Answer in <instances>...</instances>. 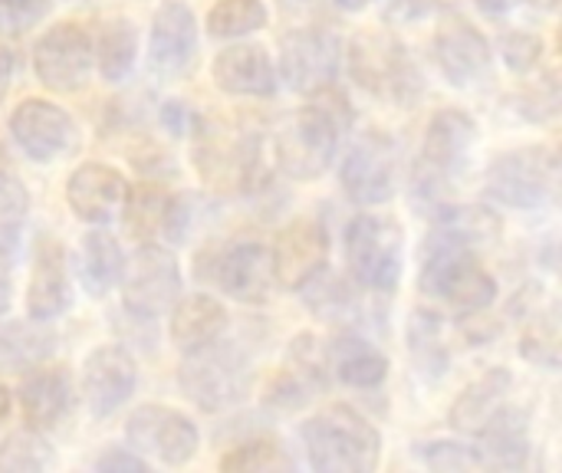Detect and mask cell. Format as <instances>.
Wrapping results in <instances>:
<instances>
[{"label":"cell","instance_id":"1","mask_svg":"<svg viewBox=\"0 0 562 473\" xmlns=\"http://www.w3.org/2000/svg\"><path fill=\"white\" fill-rule=\"evenodd\" d=\"M356 112L349 99L329 82L316 92H310V102L296 112H290L273 128V158L277 168L293 181H313L326 174L333 165L342 132L352 125Z\"/></svg>","mask_w":562,"mask_h":473},{"label":"cell","instance_id":"2","mask_svg":"<svg viewBox=\"0 0 562 473\" xmlns=\"http://www.w3.org/2000/svg\"><path fill=\"white\" fill-rule=\"evenodd\" d=\"M349 76L372 99L412 109L425 95V76L412 49L392 30H362L349 43Z\"/></svg>","mask_w":562,"mask_h":473},{"label":"cell","instance_id":"3","mask_svg":"<svg viewBox=\"0 0 562 473\" xmlns=\"http://www.w3.org/2000/svg\"><path fill=\"white\" fill-rule=\"evenodd\" d=\"M310 468L319 473H369L382 461V435L349 405H333L303 425Z\"/></svg>","mask_w":562,"mask_h":473},{"label":"cell","instance_id":"4","mask_svg":"<svg viewBox=\"0 0 562 473\" xmlns=\"http://www.w3.org/2000/svg\"><path fill=\"white\" fill-rule=\"evenodd\" d=\"M418 286L461 316H484L497 300V280L471 247L425 240Z\"/></svg>","mask_w":562,"mask_h":473},{"label":"cell","instance_id":"5","mask_svg":"<svg viewBox=\"0 0 562 473\" xmlns=\"http://www.w3.org/2000/svg\"><path fill=\"white\" fill-rule=\"evenodd\" d=\"M194 165L201 178L217 191H247L260 171L257 132L231 119H198L191 128Z\"/></svg>","mask_w":562,"mask_h":473},{"label":"cell","instance_id":"6","mask_svg":"<svg viewBox=\"0 0 562 473\" xmlns=\"http://www.w3.org/2000/svg\"><path fill=\"white\" fill-rule=\"evenodd\" d=\"M474 145H477V122L464 109L435 112L422 142V161L415 168V194L428 198V204L438 207L441 191L468 171Z\"/></svg>","mask_w":562,"mask_h":473},{"label":"cell","instance_id":"7","mask_svg":"<svg viewBox=\"0 0 562 473\" xmlns=\"http://www.w3.org/2000/svg\"><path fill=\"white\" fill-rule=\"evenodd\" d=\"M346 263L359 286L392 293L405 267V230L385 214H356L346 227Z\"/></svg>","mask_w":562,"mask_h":473},{"label":"cell","instance_id":"8","mask_svg":"<svg viewBox=\"0 0 562 473\" xmlns=\"http://www.w3.org/2000/svg\"><path fill=\"white\" fill-rule=\"evenodd\" d=\"M178 385L201 412H227L250 388L247 356L234 342H211L198 352H188L178 372Z\"/></svg>","mask_w":562,"mask_h":473},{"label":"cell","instance_id":"9","mask_svg":"<svg viewBox=\"0 0 562 473\" xmlns=\"http://www.w3.org/2000/svg\"><path fill=\"white\" fill-rule=\"evenodd\" d=\"M560 184V158L553 148L530 145V148H514L507 155H497L484 174V191L517 211H533L553 201Z\"/></svg>","mask_w":562,"mask_h":473},{"label":"cell","instance_id":"10","mask_svg":"<svg viewBox=\"0 0 562 473\" xmlns=\"http://www.w3.org/2000/svg\"><path fill=\"white\" fill-rule=\"evenodd\" d=\"M339 181L342 191L362 207L389 204L402 188V148L395 138L379 132L356 138L342 158Z\"/></svg>","mask_w":562,"mask_h":473},{"label":"cell","instance_id":"11","mask_svg":"<svg viewBox=\"0 0 562 473\" xmlns=\"http://www.w3.org/2000/svg\"><path fill=\"white\" fill-rule=\"evenodd\" d=\"M122 303L125 313L135 319H158L165 316L175 300L181 296V270L168 247L142 244L122 270Z\"/></svg>","mask_w":562,"mask_h":473},{"label":"cell","instance_id":"12","mask_svg":"<svg viewBox=\"0 0 562 473\" xmlns=\"http://www.w3.org/2000/svg\"><path fill=\"white\" fill-rule=\"evenodd\" d=\"M125 438L135 454L151 458L165 468H184L201 448L198 425L184 412L165 405H142L138 412H132V418L125 421Z\"/></svg>","mask_w":562,"mask_h":473},{"label":"cell","instance_id":"13","mask_svg":"<svg viewBox=\"0 0 562 473\" xmlns=\"http://www.w3.org/2000/svg\"><path fill=\"white\" fill-rule=\"evenodd\" d=\"M92 66V36L72 20L49 26L33 46V72L49 92H79L89 82Z\"/></svg>","mask_w":562,"mask_h":473},{"label":"cell","instance_id":"14","mask_svg":"<svg viewBox=\"0 0 562 473\" xmlns=\"http://www.w3.org/2000/svg\"><path fill=\"white\" fill-rule=\"evenodd\" d=\"M342 43L326 26H296L280 40V79L293 92H316L339 72Z\"/></svg>","mask_w":562,"mask_h":473},{"label":"cell","instance_id":"15","mask_svg":"<svg viewBox=\"0 0 562 473\" xmlns=\"http://www.w3.org/2000/svg\"><path fill=\"white\" fill-rule=\"evenodd\" d=\"M10 135L16 148L40 165L59 161L79 142L72 115L49 99H23L10 115Z\"/></svg>","mask_w":562,"mask_h":473},{"label":"cell","instance_id":"16","mask_svg":"<svg viewBox=\"0 0 562 473\" xmlns=\"http://www.w3.org/2000/svg\"><path fill=\"white\" fill-rule=\"evenodd\" d=\"M431 53H435L441 76L458 89H474L491 79V66H494L491 43L471 20H464L458 13H451L438 23Z\"/></svg>","mask_w":562,"mask_h":473},{"label":"cell","instance_id":"17","mask_svg":"<svg viewBox=\"0 0 562 473\" xmlns=\"http://www.w3.org/2000/svg\"><path fill=\"white\" fill-rule=\"evenodd\" d=\"M122 217H125V230L138 244H155V240L181 244L188 237L191 211L181 194L155 181H142V184H128Z\"/></svg>","mask_w":562,"mask_h":473},{"label":"cell","instance_id":"18","mask_svg":"<svg viewBox=\"0 0 562 473\" xmlns=\"http://www.w3.org/2000/svg\"><path fill=\"white\" fill-rule=\"evenodd\" d=\"M273 280L283 290H303L329 263V230L313 217L290 221L270 244Z\"/></svg>","mask_w":562,"mask_h":473},{"label":"cell","instance_id":"19","mask_svg":"<svg viewBox=\"0 0 562 473\" xmlns=\"http://www.w3.org/2000/svg\"><path fill=\"white\" fill-rule=\"evenodd\" d=\"M323 388H329V362L326 349L316 336L303 333L290 342V352L283 359V369L267 385V405L273 412H300L306 408Z\"/></svg>","mask_w":562,"mask_h":473},{"label":"cell","instance_id":"20","mask_svg":"<svg viewBox=\"0 0 562 473\" xmlns=\"http://www.w3.org/2000/svg\"><path fill=\"white\" fill-rule=\"evenodd\" d=\"M211 280L214 286L237 300V303H250L260 306L270 300L277 280H273V263H270V247L260 240H234L224 244L214 254L211 263Z\"/></svg>","mask_w":562,"mask_h":473},{"label":"cell","instance_id":"21","mask_svg":"<svg viewBox=\"0 0 562 473\" xmlns=\"http://www.w3.org/2000/svg\"><path fill=\"white\" fill-rule=\"evenodd\" d=\"M138 385V365L128 349L109 342L86 356L82 362V398L95 421L112 418L119 408L128 405Z\"/></svg>","mask_w":562,"mask_h":473},{"label":"cell","instance_id":"22","mask_svg":"<svg viewBox=\"0 0 562 473\" xmlns=\"http://www.w3.org/2000/svg\"><path fill=\"white\" fill-rule=\"evenodd\" d=\"M198 53V20L188 3L165 0L155 10L148 33V66L161 79H178L188 72Z\"/></svg>","mask_w":562,"mask_h":473},{"label":"cell","instance_id":"23","mask_svg":"<svg viewBox=\"0 0 562 473\" xmlns=\"http://www.w3.org/2000/svg\"><path fill=\"white\" fill-rule=\"evenodd\" d=\"M128 194V181L122 171L102 161H86L79 165L69 181H66V204L82 224H109L122 214Z\"/></svg>","mask_w":562,"mask_h":473},{"label":"cell","instance_id":"24","mask_svg":"<svg viewBox=\"0 0 562 473\" xmlns=\"http://www.w3.org/2000/svg\"><path fill=\"white\" fill-rule=\"evenodd\" d=\"M72 306V280L66 247L53 237H40L33 247V270L26 290V313L36 323H53Z\"/></svg>","mask_w":562,"mask_h":473},{"label":"cell","instance_id":"25","mask_svg":"<svg viewBox=\"0 0 562 473\" xmlns=\"http://www.w3.org/2000/svg\"><path fill=\"white\" fill-rule=\"evenodd\" d=\"M214 86L237 99H270L277 92V72L270 53L260 43H234L211 63Z\"/></svg>","mask_w":562,"mask_h":473},{"label":"cell","instance_id":"26","mask_svg":"<svg viewBox=\"0 0 562 473\" xmlns=\"http://www.w3.org/2000/svg\"><path fill=\"white\" fill-rule=\"evenodd\" d=\"M20 412L30 428L49 431L63 425L72 412L76 392H72V375L63 365H33L23 382H20Z\"/></svg>","mask_w":562,"mask_h":473},{"label":"cell","instance_id":"27","mask_svg":"<svg viewBox=\"0 0 562 473\" xmlns=\"http://www.w3.org/2000/svg\"><path fill=\"white\" fill-rule=\"evenodd\" d=\"M530 425L527 412L504 405L474 438H477V458L481 468H497V471H520L530 458Z\"/></svg>","mask_w":562,"mask_h":473},{"label":"cell","instance_id":"28","mask_svg":"<svg viewBox=\"0 0 562 473\" xmlns=\"http://www.w3.org/2000/svg\"><path fill=\"white\" fill-rule=\"evenodd\" d=\"M329 372L349 388H379L389 379V356L366 336L346 329L326 346Z\"/></svg>","mask_w":562,"mask_h":473},{"label":"cell","instance_id":"29","mask_svg":"<svg viewBox=\"0 0 562 473\" xmlns=\"http://www.w3.org/2000/svg\"><path fill=\"white\" fill-rule=\"evenodd\" d=\"M224 329H227V309L221 306V300H214L207 293H191L184 300H175L168 333H171V342L184 356L217 342L224 336Z\"/></svg>","mask_w":562,"mask_h":473},{"label":"cell","instance_id":"30","mask_svg":"<svg viewBox=\"0 0 562 473\" xmlns=\"http://www.w3.org/2000/svg\"><path fill=\"white\" fill-rule=\"evenodd\" d=\"M510 388H514V375L507 369H491L484 372L481 379H474L461 395L458 402L451 405V428L461 431V435H477L510 398Z\"/></svg>","mask_w":562,"mask_h":473},{"label":"cell","instance_id":"31","mask_svg":"<svg viewBox=\"0 0 562 473\" xmlns=\"http://www.w3.org/2000/svg\"><path fill=\"white\" fill-rule=\"evenodd\" d=\"M501 227L504 224H501V217L491 207H477V204H438L428 240L477 250L484 244H494L501 237Z\"/></svg>","mask_w":562,"mask_h":473},{"label":"cell","instance_id":"32","mask_svg":"<svg viewBox=\"0 0 562 473\" xmlns=\"http://www.w3.org/2000/svg\"><path fill=\"white\" fill-rule=\"evenodd\" d=\"M125 270V254L122 244L105 234V230H92L82 237L79 247V280L92 296H105L109 290L119 286Z\"/></svg>","mask_w":562,"mask_h":473},{"label":"cell","instance_id":"33","mask_svg":"<svg viewBox=\"0 0 562 473\" xmlns=\"http://www.w3.org/2000/svg\"><path fill=\"white\" fill-rule=\"evenodd\" d=\"M56 349V336L43 323H0V372L23 375L46 362Z\"/></svg>","mask_w":562,"mask_h":473},{"label":"cell","instance_id":"34","mask_svg":"<svg viewBox=\"0 0 562 473\" xmlns=\"http://www.w3.org/2000/svg\"><path fill=\"white\" fill-rule=\"evenodd\" d=\"M138 56V26L128 16H112L92 40V59L105 82H122Z\"/></svg>","mask_w":562,"mask_h":473},{"label":"cell","instance_id":"35","mask_svg":"<svg viewBox=\"0 0 562 473\" xmlns=\"http://www.w3.org/2000/svg\"><path fill=\"white\" fill-rule=\"evenodd\" d=\"M267 26L263 0H217L207 10V33L214 40H240Z\"/></svg>","mask_w":562,"mask_h":473},{"label":"cell","instance_id":"36","mask_svg":"<svg viewBox=\"0 0 562 473\" xmlns=\"http://www.w3.org/2000/svg\"><path fill=\"white\" fill-rule=\"evenodd\" d=\"M408 349L418 362V369L431 379L435 375H445L448 372V346H445V336H441V319L438 313H428V309H418L408 323Z\"/></svg>","mask_w":562,"mask_h":473},{"label":"cell","instance_id":"37","mask_svg":"<svg viewBox=\"0 0 562 473\" xmlns=\"http://www.w3.org/2000/svg\"><path fill=\"white\" fill-rule=\"evenodd\" d=\"M30 194L23 181L10 171H0V260H13L23 227H26Z\"/></svg>","mask_w":562,"mask_h":473},{"label":"cell","instance_id":"38","mask_svg":"<svg viewBox=\"0 0 562 473\" xmlns=\"http://www.w3.org/2000/svg\"><path fill=\"white\" fill-rule=\"evenodd\" d=\"M53 468V448L36 428L13 431L0 441V473H40Z\"/></svg>","mask_w":562,"mask_h":473},{"label":"cell","instance_id":"39","mask_svg":"<svg viewBox=\"0 0 562 473\" xmlns=\"http://www.w3.org/2000/svg\"><path fill=\"white\" fill-rule=\"evenodd\" d=\"M221 471H293V458L273 438H250L221 458Z\"/></svg>","mask_w":562,"mask_h":473},{"label":"cell","instance_id":"40","mask_svg":"<svg viewBox=\"0 0 562 473\" xmlns=\"http://www.w3.org/2000/svg\"><path fill=\"white\" fill-rule=\"evenodd\" d=\"M520 356L547 372L560 369V323L553 306L547 313H533V323L520 339Z\"/></svg>","mask_w":562,"mask_h":473},{"label":"cell","instance_id":"41","mask_svg":"<svg viewBox=\"0 0 562 473\" xmlns=\"http://www.w3.org/2000/svg\"><path fill=\"white\" fill-rule=\"evenodd\" d=\"M418 458L431 471L445 473L477 471L481 468L477 448L474 444H464V441H428V444H418Z\"/></svg>","mask_w":562,"mask_h":473},{"label":"cell","instance_id":"42","mask_svg":"<svg viewBox=\"0 0 562 473\" xmlns=\"http://www.w3.org/2000/svg\"><path fill=\"white\" fill-rule=\"evenodd\" d=\"M517 109L524 119L530 122H550L557 112H560V82H557V72H547L540 76L533 86H527L520 95H517Z\"/></svg>","mask_w":562,"mask_h":473},{"label":"cell","instance_id":"43","mask_svg":"<svg viewBox=\"0 0 562 473\" xmlns=\"http://www.w3.org/2000/svg\"><path fill=\"white\" fill-rule=\"evenodd\" d=\"M53 10V0H0V36H23L40 26Z\"/></svg>","mask_w":562,"mask_h":473},{"label":"cell","instance_id":"44","mask_svg":"<svg viewBox=\"0 0 562 473\" xmlns=\"http://www.w3.org/2000/svg\"><path fill=\"white\" fill-rule=\"evenodd\" d=\"M501 56L507 63V69L514 72H533L543 59V40L537 33H527V30H514V33H504L501 36Z\"/></svg>","mask_w":562,"mask_h":473},{"label":"cell","instance_id":"45","mask_svg":"<svg viewBox=\"0 0 562 473\" xmlns=\"http://www.w3.org/2000/svg\"><path fill=\"white\" fill-rule=\"evenodd\" d=\"M95 471L102 473H112V471H128V473H138V471H148V461L142 458V454H135L132 448H109L99 461H95Z\"/></svg>","mask_w":562,"mask_h":473},{"label":"cell","instance_id":"46","mask_svg":"<svg viewBox=\"0 0 562 473\" xmlns=\"http://www.w3.org/2000/svg\"><path fill=\"white\" fill-rule=\"evenodd\" d=\"M194 112L184 105V102H178V99H171V102H165L161 105V125H165V132H171V135H188L191 128H194Z\"/></svg>","mask_w":562,"mask_h":473},{"label":"cell","instance_id":"47","mask_svg":"<svg viewBox=\"0 0 562 473\" xmlns=\"http://www.w3.org/2000/svg\"><path fill=\"white\" fill-rule=\"evenodd\" d=\"M435 10V0H392L385 10L389 23H415L422 16H428Z\"/></svg>","mask_w":562,"mask_h":473},{"label":"cell","instance_id":"48","mask_svg":"<svg viewBox=\"0 0 562 473\" xmlns=\"http://www.w3.org/2000/svg\"><path fill=\"white\" fill-rule=\"evenodd\" d=\"M13 79H16V53L7 43H0V105H3Z\"/></svg>","mask_w":562,"mask_h":473},{"label":"cell","instance_id":"49","mask_svg":"<svg viewBox=\"0 0 562 473\" xmlns=\"http://www.w3.org/2000/svg\"><path fill=\"white\" fill-rule=\"evenodd\" d=\"M474 3H477V10L487 13V16H507V13L517 7V0H474Z\"/></svg>","mask_w":562,"mask_h":473},{"label":"cell","instance_id":"50","mask_svg":"<svg viewBox=\"0 0 562 473\" xmlns=\"http://www.w3.org/2000/svg\"><path fill=\"white\" fill-rule=\"evenodd\" d=\"M339 10H349V13H359V10H366V7H372L375 0H333Z\"/></svg>","mask_w":562,"mask_h":473},{"label":"cell","instance_id":"51","mask_svg":"<svg viewBox=\"0 0 562 473\" xmlns=\"http://www.w3.org/2000/svg\"><path fill=\"white\" fill-rule=\"evenodd\" d=\"M10 303H13V293H10V283H7L3 277H0V316H3L7 309H10Z\"/></svg>","mask_w":562,"mask_h":473},{"label":"cell","instance_id":"52","mask_svg":"<svg viewBox=\"0 0 562 473\" xmlns=\"http://www.w3.org/2000/svg\"><path fill=\"white\" fill-rule=\"evenodd\" d=\"M10 405H13V398H10V392L0 385V421H7V415H10Z\"/></svg>","mask_w":562,"mask_h":473},{"label":"cell","instance_id":"53","mask_svg":"<svg viewBox=\"0 0 562 473\" xmlns=\"http://www.w3.org/2000/svg\"><path fill=\"white\" fill-rule=\"evenodd\" d=\"M527 3L537 7V10H543V13H553L560 7V0H527Z\"/></svg>","mask_w":562,"mask_h":473},{"label":"cell","instance_id":"54","mask_svg":"<svg viewBox=\"0 0 562 473\" xmlns=\"http://www.w3.org/2000/svg\"><path fill=\"white\" fill-rule=\"evenodd\" d=\"M0 161H3V148H0Z\"/></svg>","mask_w":562,"mask_h":473}]
</instances>
